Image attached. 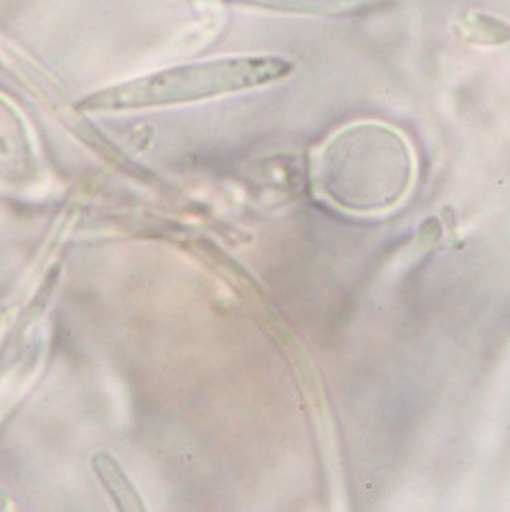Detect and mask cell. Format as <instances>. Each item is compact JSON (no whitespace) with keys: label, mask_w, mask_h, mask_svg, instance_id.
Returning a JSON list of instances; mask_svg holds the SVG:
<instances>
[{"label":"cell","mask_w":510,"mask_h":512,"mask_svg":"<svg viewBox=\"0 0 510 512\" xmlns=\"http://www.w3.org/2000/svg\"><path fill=\"white\" fill-rule=\"evenodd\" d=\"M292 64L277 56H236L156 71L102 89L79 102L87 112H121L173 106L242 93L288 77Z\"/></svg>","instance_id":"cell-1"},{"label":"cell","mask_w":510,"mask_h":512,"mask_svg":"<svg viewBox=\"0 0 510 512\" xmlns=\"http://www.w3.org/2000/svg\"><path fill=\"white\" fill-rule=\"evenodd\" d=\"M93 465L102 484L110 491V495L114 497V501L121 511H144V505L140 503L137 491L131 486V482L125 478L123 470L110 455L98 453L94 457Z\"/></svg>","instance_id":"cell-2"}]
</instances>
